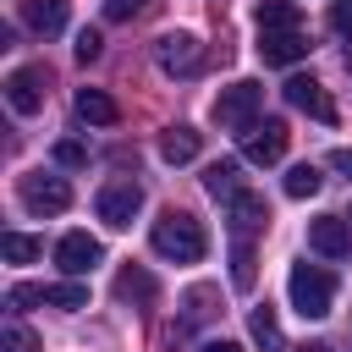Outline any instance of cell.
<instances>
[{"instance_id":"obj_1","label":"cell","mask_w":352,"mask_h":352,"mask_svg":"<svg viewBox=\"0 0 352 352\" xmlns=\"http://www.w3.org/2000/svg\"><path fill=\"white\" fill-rule=\"evenodd\" d=\"M148 242H154V253L170 258V264H198V258L209 253V236H204V226H198L187 209H165V214L154 220Z\"/></svg>"},{"instance_id":"obj_2","label":"cell","mask_w":352,"mask_h":352,"mask_svg":"<svg viewBox=\"0 0 352 352\" xmlns=\"http://www.w3.org/2000/svg\"><path fill=\"white\" fill-rule=\"evenodd\" d=\"M286 292H292V308H297L302 319H324L330 302H336V280H330V270H319V264H292Z\"/></svg>"},{"instance_id":"obj_3","label":"cell","mask_w":352,"mask_h":352,"mask_svg":"<svg viewBox=\"0 0 352 352\" xmlns=\"http://www.w3.org/2000/svg\"><path fill=\"white\" fill-rule=\"evenodd\" d=\"M258 110H264V88L248 82V77L214 94V121H220L226 132H248V126H258Z\"/></svg>"},{"instance_id":"obj_4","label":"cell","mask_w":352,"mask_h":352,"mask_svg":"<svg viewBox=\"0 0 352 352\" xmlns=\"http://www.w3.org/2000/svg\"><path fill=\"white\" fill-rule=\"evenodd\" d=\"M16 198H22V209H28V214H60V209L72 204V187H66V176L28 170V176H22V187H16Z\"/></svg>"},{"instance_id":"obj_5","label":"cell","mask_w":352,"mask_h":352,"mask_svg":"<svg viewBox=\"0 0 352 352\" xmlns=\"http://www.w3.org/2000/svg\"><path fill=\"white\" fill-rule=\"evenodd\" d=\"M154 60H160V72H170V77H192V72L204 66V44H198L192 33H165V38L154 44Z\"/></svg>"},{"instance_id":"obj_6","label":"cell","mask_w":352,"mask_h":352,"mask_svg":"<svg viewBox=\"0 0 352 352\" xmlns=\"http://www.w3.org/2000/svg\"><path fill=\"white\" fill-rule=\"evenodd\" d=\"M44 82H50V72H44V66H16V72L6 77V104H11L16 116L44 110Z\"/></svg>"},{"instance_id":"obj_7","label":"cell","mask_w":352,"mask_h":352,"mask_svg":"<svg viewBox=\"0 0 352 352\" xmlns=\"http://www.w3.org/2000/svg\"><path fill=\"white\" fill-rule=\"evenodd\" d=\"M286 121H258V126H248L242 132V160L248 165H275L280 154H286Z\"/></svg>"},{"instance_id":"obj_8","label":"cell","mask_w":352,"mask_h":352,"mask_svg":"<svg viewBox=\"0 0 352 352\" xmlns=\"http://www.w3.org/2000/svg\"><path fill=\"white\" fill-rule=\"evenodd\" d=\"M94 209H99L104 226L121 231V226H132V214L143 209V187H138V182H110V187H99V204H94Z\"/></svg>"},{"instance_id":"obj_9","label":"cell","mask_w":352,"mask_h":352,"mask_svg":"<svg viewBox=\"0 0 352 352\" xmlns=\"http://www.w3.org/2000/svg\"><path fill=\"white\" fill-rule=\"evenodd\" d=\"M314 44H308V33L302 28H270V33H258V60L264 66H292V60H302Z\"/></svg>"},{"instance_id":"obj_10","label":"cell","mask_w":352,"mask_h":352,"mask_svg":"<svg viewBox=\"0 0 352 352\" xmlns=\"http://www.w3.org/2000/svg\"><path fill=\"white\" fill-rule=\"evenodd\" d=\"M99 258H104V248H99V236H88V231H66V236L55 242V264H60L66 275H88Z\"/></svg>"},{"instance_id":"obj_11","label":"cell","mask_w":352,"mask_h":352,"mask_svg":"<svg viewBox=\"0 0 352 352\" xmlns=\"http://www.w3.org/2000/svg\"><path fill=\"white\" fill-rule=\"evenodd\" d=\"M286 104L302 110V116H314V121H336V104H330L324 82H314V77H292L286 82Z\"/></svg>"},{"instance_id":"obj_12","label":"cell","mask_w":352,"mask_h":352,"mask_svg":"<svg viewBox=\"0 0 352 352\" xmlns=\"http://www.w3.org/2000/svg\"><path fill=\"white\" fill-rule=\"evenodd\" d=\"M308 248L324 253V258H346V253H352V231H346V220H341V214H319V220L308 226Z\"/></svg>"},{"instance_id":"obj_13","label":"cell","mask_w":352,"mask_h":352,"mask_svg":"<svg viewBox=\"0 0 352 352\" xmlns=\"http://www.w3.org/2000/svg\"><path fill=\"white\" fill-rule=\"evenodd\" d=\"M226 214H231V236H248V231H258V226H270V204H264V192H236V198H226Z\"/></svg>"},{"instance_id":"obj_14","label":"cell","mask_w":352,"mask_h":352,"mask_svg":"<svg viewBox=\"0 0 352 352\" xmlns=\"http://www.w3.org/2000/svg\"><path fill=\"white\" fill-rule=\"evenodd\" d=\"M16 16H22L33 33L55 38V33L66 28V0H16Z\"/></svg>"},{"instance_id":"obj_15","label":"cell","mask_w":352,"mask_h":352,"mask_svg":"<svg viewBox=\"0 0 352 352\" xmlns=\"http://www.w3.org/2000/svg\"><path fill=\"white\" fill-rule=\"evenodd\" d=\"M198 132L192 126H165L160 132V160H170V165H187V160H198Z\"/></svg>"},{"instance_id":"obj_16","label":"cell","mask_w":352,"mask_h":352,"mask_svg":"<svg viewBox=\"0 0 352 352\" xmlns=\"http://www.w3.org/2000/svg\"><path fill=\"white\" fill-rule=\"evenodd\" d=\"M236 176H242V165H236V160H214V165L204 170V192H209V198H236V192H242V182H236Z\"/></svg>"},{"instance_id":"obj_17","label":"cell","mask_w":352,"mask_h":352,"mask_svg":"<svg viewBox=\"0 0 352 352\" xmlns=\"http://www.w3.org/2000/svg\"><path fill=\"white\" fill-rule=\"evenodd\" d=\"M248 330H253V341H258L264 352H286V336H280V319H275V308H270V302L248 314Z\"/></svg>"},{"instance_id":"obj_18","label":"cell","mask_w":352,"mask_h":352,"mask_svg":"<svg viewBox=\"0 0 352 352\" xmlns=\"http://www.w3.org/2000/svg\"><path fill=\"white\" fill-rule=\"evenodd\" d=\"M77 116H82L88 126H116V99L99 94V88H82V94H77Z\"/></svg>"},{"instance_id":"obj_19","label":"cell","mask_w":352,"mask_h":352,"mask_svg":"<svg viewBox=\"0 0 352 352\" xmlns=\"http://www.w3.org/2000/svg\"><path fill=\"white\" fill-rule=\"evenodd\" d=\"M116 297H121V302H154V275L138 270V264H126V270L116 275Z\"/></svg>"},{"instance_id":"obj_20","label":"cell","mask_w":352,"mask_h":352,"mask_svg":"<svg viewBox=\"0 0 352 352\" xmlns=\"http://www.w3.org/2000/svg\"><path fill=\"white\" fill-rule=\"evenodd\" d=\"M253 280H258V258H253L248 236H236V242H231V286H236V292H253Z\"/></svg>"},{"instance_id":"obj_21","label":"cell","mask_w":352,"mask_h":352,"mask_svg":"<svg viewBox=\"0 0 352 352\" xmlns=\"http://www.w3.org/2000/svg\"><path fill=\"white\" fill-rule=\"evenodd\" d=\"M253 16H258V33H270V28H297V22H302L292 0H258Z\"/></svg>"},{"instance_id":"obj_22","label":"cell","mask_w":352,"mask_h":352,"mask_svg":"<svg viewBox=\"0 0 352 352\" xmlns=\"http://www.w3.org/2000/svg\"><path fill=\"white\" fill-rule=\"evenodd\" d=\"M319 187H324L319 165H308V160H302V165H292V170H286V198H314Z\"/></svg>"},{"instance_id":"obj_23","label":"cell","mask_w":352,"mask_h":352,"mask_svg":"<svg viewBox=\"0 0 352 352\" xmlns=\"http://www.w3.org/2000/svg\"><path fill=\"white\" fill-rule=\"evenodd\" d=\"M50 308H60V314H77V308H88V286L72 275V280H60V286H50Z\"/></svg>"},{"instance_id":"obj_24","label":"cell","mask_w":352,"mask_h":352,"mask_svg":"<svg viewBox=\"0 0 352 352\" xmlns=\"http://www.w3.org/2000/svg\"><path fill=\"white\" fill-rule=\"evenodd\" d=\"M0 253H6L11 264H33V258H38L44 248H38V236H22V231H6V236H0Z\"/></svg>"},{"instance_id":"obj_25","label":"cell","mask_w":352,"mask_h":352,"mask_svg":"<svg viewBox=\"0 0 352 352\" xmlns=\"http://www.w3.org/2000/svg\"><path fill=\"white\" fill-rule=\"evenodd\" d=\"M0 352H44V341H38L28 324H16V319H11V324L0 330Z\"/></svg>"},{"instance_id":"obj_26","label":"cell","mask_w":352,"mask_h":352,"mask_svg":"<svg viewBox=\"0 0 352 352\" xmlns=\"http://www.w3.org/2000/svg\"><path fill=\"white\" fill-rule=\"evenodd\" d=\"M330 28H336V38L346 44V60H352V0H336L330 6Z\"/></svg>"},{"instance_id":"obj_27","label":"cell","mask_w":352,"mask_h":352,"mask_svg":"<svg viewBox=\"0 0 352 352\" xmlns=\"http://www.w3.org/2000/svg\"><path fill=\"white\" fill-rule=\"evenodd\" d=\"M6 302H11V308H33V302H50V286H28V280H22V286H11V297H6Z\"/></svg>"},{"instance_id":"obj_28","label":"cell","mask_w":352,"mask_h":352,"mask_svg":"<svg viewBox=\"0 0 352 352\" xmlns=\"http://www.w3.org/2000/svg\"><path fill=\"white\" fill-rule=\"evenodd\" d=\"M209 302H214V286H192V292H187V324H198V319L209 314Z\"/></svg>"},{"instance_id":"obj_29","label":"cell","mask_w":352,"mask_h":352,"mask_svg":"<svg viewBox=\"0 0 352 352\" xmlns=\"http://www.w3.org/2000/svg\"><path fill=\"white\" fill-rule=\"evenodd\" d=\"M99 50H104V38H99L94 28H82V33H77V60L88 66V60H99Z\"/></svg>"},{"instance_id":"obj_30","label":"cell","mask_w":352,"mask_h":352,"mask_svg":"<svg viewBox=\"0 0 352 352\" xmlns=\"http://www.w3.org/2000/svg\"><path fill=\"white\" fill-rule=\"evenodd\" d=\"M143 6H148V0H104V16H110V22H132Z\"/></svg>"},{"instance_id":"obj_31","label":"cell","mask_w":352,"mask_h":352,"mask_svg":"<svg viewBox=\"0 0 352 352\" xmlns=\"http://www.w3.org/2000/svg\"><path fill=\"white\" fill-rule=\"evenodd\" d=\"M55 160H60V165H88V148L66 138V143H55Z\"/></svg>"},{"instance_id":"obj_32","label":"cell","mask_w":352,"mask_h":352,"mask_svg":"<svg viewBox=\"0 0 352 352\" xmlns=\"http://www.w3.org/2000/svg\"><path fill=\"white\" fill-rule=\"evenodd\" d=\"M330 170H341V176H352V148H336V154H330Z\"/></svg>"},{"instance_id":"obj_33","label":"cell","mask_w":352,"mask_h":352,"mask_svg":"<svg viewBox=\"0 0 352 352\" xmlns=\"http://www.w3.org/2000/svg\"><path fill=\"white\" fill-rule=\"evenodd\" d=\"M198 352H242V346H236V341H204Z\"/></svg>"}]
</instances>
